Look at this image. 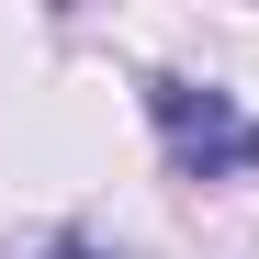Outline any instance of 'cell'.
Listing matches in <instances>:
<instances>
[{
	"instance_id": "cell-1",
	"label": "cell",
	"mask_w": 259,
	"mask_h": 259,
	"mask_svg": "<svg viewBox=\"0 0 259 259\" xmlns=\"http://www.w3.org/2000/svg\"><path fill=\"white\" fill-rule=\"evenodd\" d=\"M147 113L169 136V169L181 181H237V169H259V113H237L226 91H203V79H147Z\"/></svg>"
},
{
	"instance_id": "cell-2",
	"label": "cell",
	"mask_w": 259,
	"mask_h": 259,
	"mask_svg": "<svg viewBox=\"0 0 259 259\" xmlns=\"http://www.w3.org/2000/svg\"><path fill=\"white\" fill-rule=\"evenodd\" d=\"M57 259H91V248H57Z\"/></svg>"
}]
</instances>
